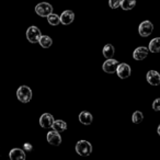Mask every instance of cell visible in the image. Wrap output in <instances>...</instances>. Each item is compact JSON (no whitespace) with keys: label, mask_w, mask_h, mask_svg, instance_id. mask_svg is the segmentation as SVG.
I'll return each mask as SVG.
<instances>
[{"label":"cell","mask_w":160,"mask_h":160,"mask_svg":"<svg viewBox=\"0 0 160 160\" xmlns=\"http://www.w3.org/2000/svg\"><path fill=\"white\" fill-rule=\"evenodd\" d=\"M76 152L78 155L82 156V157H86V156L91 155L92 152V145L90 144L87 140H79V142L76 144Z\"/></svg>","instance_id":"obj_1"},{"label":"cell","mask_w":160,"mask_h":160,"mask_svg":"<svg viewBox=\"0 0 160 160\" xmlns=\"http://www.w3.org/2000/svg\"><path fill=\"white\" fill-rule=\"evenodd\" d=\"M17 98L22 103H28L32 99V90L28 86H21L17 90Z\"/></svg>","instance_id":"obj_2"},{"label":"cell","mask_w":160,"mask_h":160,"mask_svg":"<svg viewBox=\"0 0 160 160\" xmlns=\"http://www.w3.org/2000/svg\"><path fill=\"white\" fill-rule=\"evenodd\" d=\"M41 36H42V33H41L40 29H38V27H35V25H32V27H30L29 29L27 30L28 40H29V42L33 43V44L34 43H38Z\"/></svg>","instance_id":"obj_3"},{"label":"cell","mask_w":160,"mask_h":160,"mask_svg":"<svg viewBox=\"0 0 160 160\" xmlns=\"http://www.w3.org/2000/svg\"><path fill=\"white\" fill-rule=\"evenodd\" d=\"M35 12L40 17H46L47 18V16L53 13V7L48 2H40L38 5H36Z\"/></svg>","instance_id":"obj_4"},{"label":"cell","mask_w":160,"mask_h":160,"mask_svg":"<svg viewBox=\"0 0 160 160\" xmlns=\"http://www.w3.org/2000/svg\"><path fill=\"white\" fill-rule=\"evenodd\" d=\"M118 62L116 59H113V58H108L102 65V69L104 70V72L107 73H113L116 72V69H118Z\"/></svg>","instance_id":"obj_5"},{"label":"cell","mask_w":160,"mask_h":160,"mask_svg":"<svg viewBox=\"0 0 160 160\" xmlns=\"http://www.w3.org/2000/svg\"><path fill=\"white\" fill-rule=\"evenodd\" d=\"M153 30V24L150 22V21H144L139 24V28H138V32H139V35L144 36H149L151 33H152Z\"/></svg>","instance_id":"obj_6"},{"label":"cell","mask_w":160,"mask_h":160,"mask_svg":"<svg viewBox=\"0 0 160 160\" xmlns=\"http://www.w3.org/2000/svg\"><path fill=\"white\" fill-rule=\"evenodd\" d=\"M131 67L129 65L125 64V62H122V64H118V69H116V73L118 76L121 78V79H126L131 76Z\"/></svg>","instance_id":"obj_7"},{"label":"cell","mask_w":160,"mask_h":160,"mask_svg":"<svg viewBox=\"0 0 160 160\" xmlns=\"http://www.w3.org/2000/svg\"><path fill=\"white\" fill-rule=\"evenodd\" d=\"M54 122H55L54 116L49 113L42 114L41 118H40V125L43 127V128H52Z\"/></svg>","instance_id":"obj_8"},{"label":"cell","mask_w":160,"mask_h":160,"mask_svg":"<svg viewBox=\"0 0 160 160\" xmlns=\"http://www.w3.org/2000/svg\"><path fill=\"white\" fill-rule=\"evenodd\" d=\"M47 142L53 146H59L62 144V137H60L59 133L56 131H51L49 133H47Z\"/></svg>","instance_id":"obj_9"},{"label":"cell","mask_w":160,"mask_h":160,"mask_svg":"<svg viewBox=\"0 0 160 160\" xmlns=\"http://www.w3.org/2000/svg\"><path fill=\"white\" fill-rule=\"evenodd\" d=\"M147 81L151 86H158L160 85V73L156 70H149L147 72Z\"/></svg>","instance_id":"obj_10"},{"label":"cell","mask_w":160,"mask_h":160,"mask_svg":"<svg viewBox=\"0 0 160 160\" xmlns=\"http://www.w3.org/2000/svg\"><path fill=\"white\" fill-rule=\"evenodd\" d=\"M73 19H75V13L71 10H65L60 14V23H62L64 25H68L70 23H72Z\"/></svg>","instance_id":"obj_11"},{"label":"cell","mask_w":160,"mask_h":160,"mask_svg":"<svg viewBox=\"0 0 160 160\" xmlns=\"http://www.w3.org/2000/svg\"><path fill=\"white\" fill-rule=\"evenodd\" d=\"M9 158L11 160H25V151L20 148H13L9 152Z\"/></svg>","instance_id":"obj_12"},{"label":"cell","mask_w":160,"mask_h":160,"mask_svg":"<svg viewBox=\"0 0 160 160\" xmlns=\"http://www.w3.org/2000/svg\"><path fill=\"white\" fill-rule=\"evenodd\" d=\"M148 52H149V49L147 48V47H144V46L137 47L133 53L134 59H136V60L145 59V58L147 57V55H148Z\"/></svg>","instance_id":"obj_13"},{"label":"cell","mask_w":160,"mask_h":160,"mask_svg":"<svg viewBox=\"0 0 160 160\" xmlns=\"http://www.w3.org/2000/svg\"><path fill=\"white\" fill-rule=\"evenodd\" d=\"M93 121V118H92L91 113L87 111H83L79 114V122L83 125H90Z\"/></svg>","instance_id":"obj_14"},{"label":"cell","mask_w":160,"mask_h":160,"mask_svg":"<svg viewBox=\"0 0 160 160\" xmlns=\"http://www.w3.org/2000/svg\"><path fill=\"white\" fill-rule=\"evenodd\" d=\"M52 128H53L54 131L58 132V133L60 134V133H62V132L66 131L67 124H66V122H65V121H62V120H56L55 122H54Z\"/></svg>","instance_id":"obj_15"},{"label":"cell","mask_w":160,"mask_h":160,"mask_svg":"<svg viewBox=\"0 0 160 160\" xmlns=\"http://www.w3.org/2000/svg\"><path fill=\"white\" fill-rule=\"evenodd\" d=\"M148 49L151 53H159L160 52V38H156L150 41Z\"/></svg>","instance_id":"obj_16"},{"label":"cell","mask_w":160,"mask_h":160,"mask_svg":"<svg viewBox=\"0 0 160 160\" xmlns=\"http://www.w3.org/2000/svg\"><path fill=\"white\" fill-rule=\"evenodd\" d=\"M114 53H115V49H114V46L112 44H107L104 47H103L102 54L105 58H113Z\"/></svg>","instance_id":"obj_17"},{"label":"cell","mask_w":160,"mask_h":160,"mask_svg":"<svg viewBox=\"0 0 160 160\" xmlns=\"http://www.w3.org/2000/svg\"><path fill=\"white\" fill-rule=\"evenodd\" d=\"M38 43H40V45L43 48H49L52 46V44H53V40L48 35H42Z\"/></svg>","instance_id":"obj_18"},{"label":"cell","mask_w":160,"mask_h":160,"mask_svg":"<svg viewBox=\"0 0 160 160\" xmlns=\"http://www.w3.org/2000/svg\"><path fill=\"white\" fill-rule=\"evenodd\" d=\"M136 5V0H122L121 7L123 10H132Z\"/></svg>","instance_id":"obj_19"},{"label":"cell","mask_w":160,"mask_h":160,"mask_svg":"<svg viewBox=\"0 0 160 160\" xmlns=\"http://www.w3.org/2000/svg\"><path fill=\"white\" fill-rule=\"evenodd\" d=\"M47 21L51 25H58L60 23V17L55 13H51L47 16Z\"/></svg>","instance_id":"obj_20"},{"label":"cell","mask_w":160,"mask_h":160,"mask_svg":"<svg viewBox=\"0 0 160 160\" xmlns=\"http://www.w3.org/2000/svg\"><path fill=\"white\" fill-rule=\"evenodd\" d=\"M132 120H133V123H135V124H139V123H142V120H144V115H142V113L140 111H136V112H134Z\"/></svg>","instance_id":"obj_21"},{"label":"cell","mask_w":160,"mask_h":160,"mask_svg":"<svg viewBox=\"0 0 160 160\" xmlns=\"http://www.w3.org/2000/svg\"><path fill=\"white\" fill-rule=\"evenodd\" d=\"M121 1L122 0H109V6L112 9H118V7H121Z\"/></svg>","instance_id":"obj_22"},{"label":"cell","mask_w":160,"mask_h":160,"mask_svg":"<svg viewBox=\"0 0 160 160\" xmlns=\"http://www.w3.org/2000/svg\"><path fill=\"white\" fill-rule=\"evenodd\" d=\"M152 109L155 111H160V98H157L152 102Z\"/></svg>","instance_id":"obj_23"},{"label":"cell","mask_w":160,"mask_h":160,"mask_svg":"<svg viewBox=\"0 0 160 160\" xmlns=\"http://www.w3.org/2000/svg\"><path fill=\"white\" fill-rule=\"evenodd\" d=\"M23 148H24L25 151H32V149H33V146H32L30 142H25V144L23 145Z\"/></svg>","instance_id":"obj_24"},{"label":"cell","mask_w":160,"mask_h":160,"mask_svg":"<svg viewBox=\"0 0 160 160\" xmlns=\"http://www.w3.org/2000/svg\"><path fill=\"white\" fill-rule=\"evenodd\" d=\"M157 132H158V134H159V136H160V125L158 126V129H157Z\"/></svg>","instance_id":"obj_25"}]
</instances>
